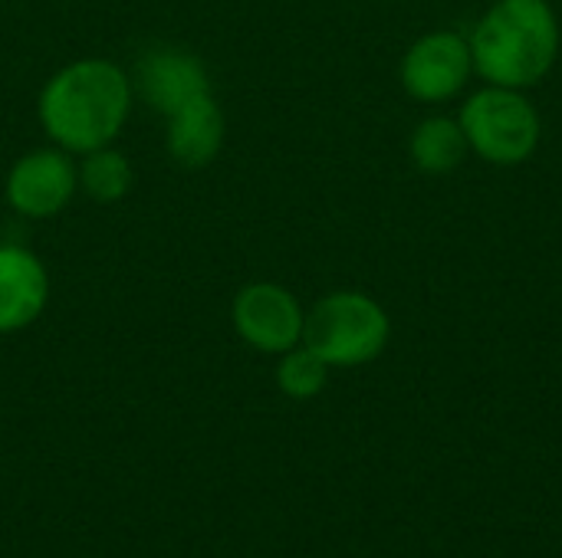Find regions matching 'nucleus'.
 Here are the masks:
<instances>
[{"label": "nucleus", "instance_id": "obj_1", "mask_svg": "<svg viewBox=\"0 0 562 558\" xmlns=\"http://www.w3.org/2000/svg\"><path fill=\"white\" fill-rule=\"evenodd\" d=\"M132 109V79L109 59H76L40 92L43 132L63 151H95L112 145Z\"/></svg>", "mask_w": 562, "mask_h": 558}, {"label": "nucleus", "instance_id": "obj_2", "mask_svg": "<svg viewBox=\"0 0 562 558\" xmlns=\"http://www.w3.org/2000/svg\"><path fill=\"white\" fill-rule=\"evenodd\" d=\"M560 49V23L547 0H497L471 39L474 69L504 89L540 82Z\"/></svg>", "mask_w": 562, "mask_h": 558}, {"label": "nucleus", "instance_id": "obj_3", "mask_svg": "<svg viewBox=\"0 0 562 558\" xmlns=\"http://www.w3.org/2000/svg\"><path fill=\"white\" fill-rule=\"evenodd\" d=\"M389 332V316L375 299L362 293H333L306 312L303 345L329 368H356L382 355Z\"/></svg>", "mask_w": 562, "mask_h": 558}, {"label": "nucleus", "instance_id": "obj_4", "mask_svg": "<svg viewBox=\"0 0 562 558\" xmlns=\"http://www.w3.org/2000/svg\"><path fill=\"white\" fill-rule=\"evenodd\" d=\"M461 128L468 145L494 164H520L540 145V118L533 105L504 86L481 89L461 109Z\"/></svg>", "mask_w": 562, "mask_h": 558}, {"label": "nucleus", "instance_id": "obj_5", "mask_svg": "<svg viewBox=\"0 0 562 558\" xmlns=\"http://www.w3.org/2000/svg\"><path fill=\"white\" fill-rule=\"evenodd\" d=\"M237 335L263 352V355H283L303 342V309L296 296L280 283H250L237 293L231 309Z\"/></svg>", "mask_w": 562, "mask_h": 558}, {"label": "nucleus", "instance_id": "obj_6", "mask_svg": "<svg viewBox=\"0 0 562 558\" xmlns=\"http://www.w3.org/2000/svg\"><path fill=\"white\" fill-rule=\"evenodd\" d=\"M79 187V168L66 151H30L13 161L7 174V201L30 220L56 217Z\"/></svg>", "mask_w": 562, "mask_h": 558}, {"label": "nucleus", "instance_id": "obj_7", "mask_svg": "<svg viewBox=\"0 0 562 558\" xmlns=\"http://www.w3.org/2000/svg\"><path fill=\"white\" fill-rule=\"evenodd\" d=\"M471 66L474 59L468 39L458 33H428L408 49L402 62V82L415 99L441 102L468 82Z\"/></svg>", "mask_w": 562, "mask_h": 558}, {"label": "nucleus", "instance_id": "obj_8", "mask_svg": "<svg viewBox=\"0 0 562 558\" xmlns=\"http://www.w3.org/2000/svg\"><path fill=\"white\" fill-rule=\"evenodd\" d=\"M135 89L155 112H161L168 118L181 105H188L201 95H211V76L198 56L175 49V46H158L138 59Z\"/></svg>", "mask_w": 562, "mask_h": 558}, {"label": "nucleus", "instance_id": "obj_9", "mask_svg": "<svg viewBox=\"0 0 562 558\" xmlns=\"http://www.w3.org/2000/svg\"><path fill=\"white\" fill-rule=\"evenodd\" d=\"M49 299V273L36 253L0 243V335L20 332L40 319Z\"/></svg>", "mask_w": 562, "mask_h": 558}, {"label": "nucleus", "instance_id": "obj_10", "mask_svg": "<svg viewBox=\"0 0 562 558\" xmlns=\"http://www.w3.org/2000/svg\"><path fill=\"white\" fill-rule=\"evenodd\" d=\"M224 145V115L214 95H201L168 115V155L181 168H204Z\"/></svg>", "mask_w": 562, "mask_h": 558}, {"label": "nucleus", "instance_id": "obj_11", "mask_svg": "<svg viewBox=\"0 0 562 558\" xmlns=\"http://www.w3.org/2000/svg\"><path fill=\"white\" fill-rule=\"evenodd\" d=\"M468 138L461 122L451 118H428L412 135V158L428 174H448L464 161Z\"/></svg>", "mask_w": 562, "mask_h": 558}, {"label": "nucleus", "instance_id": "obj_12", "mask_svg": "<svg viewBox=\"0 0 562 558\" xmlns=\"http://www.w3.org/2000/svg\"><path fill=\"white\" fill-rule=\"evenodd\" d=\"M79 187L99 201V204H115L128 194L132 187V168L128 158L122 151H115L112 145L86 151L82 164H79Z\"/></svg>", "mask_w": 562, "mask_h": 558}, {"label": "nucleus", "instance_id": "obj_13", "mask_svg": "<svg viewBox=\"0 0 562 558\" xmlns=\"http://www.w3.org/2000/svg\"><path fill=\"white\" fill-rule=\"evenodd\" d=\"M326 382H329V365L316 352H310L303 342L296 349H290V352L280 355L277 385H280V391L286 398L310 401V398H316L326 388Z\"/></svg>", "mask_w": 562, "mask_h": 558}]
</instances>
